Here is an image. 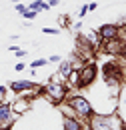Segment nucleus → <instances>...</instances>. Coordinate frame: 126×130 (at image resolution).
I'll return each instance as SVG.
<instances>
[{
  "instance_id": "nucleus-1",
  "label": "nucleus",
  "mask_w": 126,
  "mask_h": 130,
  "mask_svg": "<svg viewBox=\"0 0 126 130\" xmlns=\"http://www.w3.org/2000/svg\"><path fill=\"white\" fill-rule=\"evenodd\" d=\"M90 130H124V120L118 112H94L88 118Z\"/></svg>"
},
{
  "instance_id": "nucleus-2",
  "label": "nucleus",
  "mask_w": 126,
  "mask_h": 130,
  "mask_svg": "<svg viewBox=\"0 0 126 130\" xmlns=\"http://www.w3.org/2000/svg\"><path fill=\"white\" fill-rule=\"evenodd\" d=\"M66 104L74 110V114L78 116V118H90L92 114H94V108H92V104H90V100L86 96H82V94H72V96H66Z\"/></svg>"
},
{
  "instance_id": "nucleus-3",
  "label": "nucleus",
  "mask_w": 126,
  "mask_h": 130,
  "mask_svg": "<svg viewBox=\"0 0 126 130\" xmlns=\"http://www.w3.org/2000/svg\"><path fill=\"white\" fill-rule=\"evenodd\" d=\"M102 76H104V82L108 88H120V84L124 82V70L118 62H106L104 68H102Z\"/></svg>"
},
{
  "instance_id": "nucleus-4",
  "label": "nucleus",
  "mask_w": 126,
  "mask_h": 130,
  "mask_svg": "<svg viewBox=\"0 0 126 130\" xmlns=\"http://www.w3.org/2000/svg\"><path fill=\"white\" fill-rule=\"evenodd\" d=\"M44 90H46L44 98H46L48 102H54V104H58V102L66 100V96H68V86H66L64 82L56 80V76L44 86Z\"/></svg>"
},
{
  "instance_id": "nucleus-5",
  "label": "nucleus",
  "mask_w": 126,
  "mask_h": 130,
  "mask_svg": "<svg viewBox=\"0 0 126 130\" xmlns=\"http://www.w3.org/2000/svg\"><path fill=\"white\" fill-rule=\"evenodd\" d=\"M96 76H98V66L94 62H86L84 66H80L78 70V88H88L92 82L96 80Z\"/></svg>"
},
{
  "instance_id": "nucleus-6",
  "label": "nucleus",
  "mask_w": 126,
  "mask_h": 130,
  "mask_svg": "<svg viewBox=\"0 0 126 130\" xmlns=\"http://www.w3.org/2000/svg\"><path fill=\"white\" fill-rule=\"evenodd\" d=\"M8 88L18 96V94H24V92H32L36 88V82L34 80H12Z\"/></svg>"
},
{
  "instance_id": "nucleus-7",
  "label": "nucleus",
  "mask_w": 126,
  "mask_h": 130,
  "mask_svg": "<svg viewBox=\"0 0 126 130\" xmlns=\"http://www.w3.org/2000/svg\"><path fill=\"white\" fill-rule=\"evenodd\" d=\"M62 130H86L82 124V118L76 114H64L62 116Z\"/></svg>"
},
{
  "instance_id": "nucleus-8",
  "label": "nucleus",
  "mask_w": 126,
  "mask_h": 130,
  "mask_svg": "<svg viewBox=\"0 0 126 130\" xmlns=\"http://www.w3.org/2000/svg\"><path fill=\"white\" fill-rule=\"evenodd\" d=\"M98 34H100L102 42H106V40H114V38H118L120 28H118V24H102V26L98 28Z\"/></svg>"
},
{
  "instance_id": "nucleus-9",
  "label": "nucleus",
  "mask_w": 126,
  "mask_h": 130,
  "mask_svg": "<svg viewBox=\"0 0 126 130\" xmlns=\"http://www.w3.org/2000/svg\"><path fill=\"white\" fill-rule=\"evenodd\" d=\"M14 122V112H12V106L8 102H0V124H6L10 126Z\"/></svg>"
},
{
  "instance_id": "nucleus-10",
  "label": "nucleus",
  "mask_w": 126,
  "mask_h": 130,
  "mask_svg": "<svg viewBox=\"0 0 126 130\" xmlns=\"http://www.w3.org/2000/svg\"><path fill=\"white\" fill-rule=\"evenodd\" d=\"M122 46H124V42H122L120 38H114V40H106V42H104V48H106L108 54H118Z\"/></svg>"
},
{
  "instance_id": "nucleus-11",
  "label": "nucleus",
  "mask_w": 126,
  "mask_h": 130,
  "mask_svg": "<svg viewBox=\"0 0 126 130\" xmlns=\"http://www.w3.org/2000/svg\"><path fill=\"white\" fill-rule=\"evenodd\" d=\"M70 72H72V62L70 60H60V64H58V76L62 80H66Z\"/></svg>"
},
{
  "instance_id": "nucleus-12",
  "label": "nucleus",
  "mask_w": 126,
  "mask_h": 130,
  "mask_svg": "<svg viewBox=\"0 0 126 130\" xmlns=\"http://www.w3.org/2000/svg\"><path fill=\"white\" fill-rule=\"evenodd\" d=\"M84 38H86V40H88V42H90L94 48H98V46H100V42H102L100 34L96 32V30H90V32H86V34H84Z\"/></svg>"
},
{
  "instance_id": "nucleus-13",
  "label": "nucleus",
  "mask_w": 126,
  "mask_h": 130,
  "mask_svg": "<svg viewBox=\"0 0 126 130\" xmlns=\"http://www.w3.org/2000/svg\"><path fill=\"white\" fill-rule=\"evenodd\" d=\"M28 8H30V10H36V12L40 14V12H44V10H48L50 6H48V4L44 2V0H32L30 4H28Z\"/></svg>"
},
{
  "instance_id": "nucleus-14",
  "label": "nucleus",
  "mask_w": 126,
  "mask_h": 130,
  "mask_svg": "<svg viewBox=\"0 0 126 130\" xmlns=\"http://www.w3.org/2000/svg\"><path fill=\"white\" fill-rule=\"evenodd\" d=\"M48 64V58H36V60H32L30 64H28V68H32V70H36V68H42V66Z\"/></svg>"
},
{
  "instance_id": "nucleus-15",
  "label": "nucleus",
  "mask_w": 126,
  "mask_h": 130,
  "mask_svg": "<svg viewBox=\"0 0 126 130\" xmlns=\"http://www.w3.org/2000/svg\"><path fill=\"white\" fill-rule=\"evenodd\" d=\"M78 70H80V68H72V72H70L68 78H66V80L70 82V84H74V86L78 84Z\"/></svg>"
},
{
  "instance_id": "nucleus-16",
  "label": "nucleus",
  "mask_w": 126,
  "mask_h": 130,
  "mask_svg": "<svg viewBox=\"0 0 126 130\" xmlns=\"http://www.w3.org/2000/svg\"><path fill=\"white\" fill-rule=\"evenodd\" d=\"M42 32L46 34V36H58L62 30H60V28H52V26H44V28H42Z\"/></svg>"
},
{
  "instance_id": "nucleus-17",
  "label": "nucleus",
  "mask_w": 126,
  "mask_h": 130,
  "mask_svg": "<svg viewBox=\"0 0 126 130\" xmlns=\"http://www.w3.org/2000/svg\"><path fill=\"white\" fill-rule=\"evenodd\" d=\"M22 16H24V20H34V18L38 16V12H36V10H30V8H26V10H24V12H22Z\"/></svg>"
},
{
  "instance_id": "nucleus-18",
  "label": "nucleus",
  "mask_w": 126,
  "mask_h": 130,
  "mask_svg": "<svg viewBox=\"0 0 126 130\" xmlns=\"http://www.w3.org/2000/svg\"><path fill=\"white\" fill-rule=\"evenodd\" d=\"M26 8H28V4H22V2H16V12H18V14H22V12L26 10Z\"/></svg>"
},
{
  "instance_id": "nucleus-19",
  "label": "nucleus",
  "mask_w": 126,
  "mask_h": 130,
  "mask_svg": "<svg viewBox=\"0 0 126 130\" xmlns=\"http://www.w3.org/2000/svg\"><path fill=\"white\" fill-rule=\"evenodd\" d=\"M14 54H16V56H18V58H24V56H26L28 52H26V50H24V48H16V50H14Z\"/></svg>"
},
{
  "instance_id": "nucleus-20",
  "label": "nucleus",
  "mask_w": 126,
  "mask_h": 130,
  "mask_svg": "<svg viewBox=\"0 0 126 130\" xmlns=\"http://www.w3.org/2000/svg\"><path fill=\"white\" fill-rule=\"evenodd\" d=\"M6 92H8V88H6V86H0V102H4V98H6Z\"/></svg>"
},
{
  "instance_id": "nucleus-21",
  "label": "nucleus",
  "mask_w": 126,
  "mask_h": 130,
  "mask_svg": "<svg viewBox=\"0 0 126 130\" xmlns=\"http://www.w3.org/2000/svg\"><path fill=\"white\" fill-rule=\"evenodd\" d=\"M60 60H62V56H58V54H52L48 58V62H60Z\"/></svg>"
},
{
  "instance_id": "nucleus-22",
  "label": "nucleus",
  "mask_w": 126,
  "mask_h": 130,
  "mask_svg": "<svg viewBox=\"0 0 126 130\" xmlns=\"http://www.w3.org/2000/svg\"><path fill=\"white\" fill-rule=\"evenodd\" d=\"M14 68H16V72H22V70L26 68V64H24V62H18V64H14Z\"/></svg>"
},
{
  "instance_id": "nucleus-23",
  "label": "nucleus",
  "mask_w": 126,
  "mask_h": 130,
  "mask_svg": "<svg viewBox=\"0 0 126 130\" xmlns=\"http://www.w3.org/2000/svg\"><path fill=\"white\" fill-rule=\"evenodd\" d=\"M86 14H88V4H84V6L80 8V18H82V16H86Z\"/></svg>"
},
{
  "instance_id": "nucleus-24",
  "label": "nucleus",
  "mask_w": 126,
  "mask_h": 130,
  "mask_svg": "<svg viewBox=\"0 0 126 130\" xmlns=\"http://www.w3.org/2000/svg\"><path fill=\"white\" fill-rule=\"evenodd\" d=\"M44 2H46L50 8H52V6H58V4H60V0H44Z\"/></svg>"
},
{
  "instance_id": "nucleus-25",
  "label": "nucleus",
  "mask_w": 126,
  "mask_h": 130,
  "mask_svg": "<svg viewBox=\"0 0 126 130\" xmlns=\"http://www.w3.org/2000/svg\"><path fill=\"white\" fill-rule=\"evenodd\" d=\"M118 56H122V58L126 60V44L122 46V48H120V52H118Z\"/></svg>"
},
{
  "instance_id": "nucleus-26",
  "label": "nucleus",
  "mask_w": 126,
  "mask_h": 130,
  "mask_svg": "<svg viewBox=\"0 0 126 130\" xmlns=\"http://www.w3.org/2000/svg\"><path fill=\"white\" fill-rule=\"evenodd\" d=\"M96 8H98L96 2H90V4H88V12H90V10H96Z\"/></svg>"
},
{
  "instance_id": "nucleus-27",
  "label": "nucleus",
  "mask_w": 126,
  "mask_h": 130,
  "mask_svg": "<svg viewBox=\"0 0 126 130\" xmlns=\"http://www.w3.org/2000/svg\"><path fill=\"white\" fill-rule=\"evenodd\" d=\"M12 126H6V124H0V130H10Z\"/></svg>"
},
{
  "instance_id": "nucleus-28",
  "label": "nucleus",
  "mask_w": 126,
  "mask_h": 130,
  "mask_svg": "<svg viewBox=\"0 0 126 130\" xmlns=\"http://www.w3.org/2000/svg\"><path fill=\"white\" fill-rule=\"evenodd\" d=\"M10 2H14V4H16V2H22V0H10Z\"/></svg>"
},
{
  "instance_id": "nucleus-29",
  "label": "nucleus",
  "mask_w": 126,
  "mask_h": 130,
  "mask_svg": "<svg viewBox=\"0 0 126 130\" xmlns=\"http://www.w3.org/2000/svg\"><path fill=\"white\" fill-rule=\"evenodd\" d=\"M124 80H126V72H124Z\"/></svg>"
},
{
  "instance_id": "nucleus-30",
  "label": "nucleus",
  "mask_w": 126,
  "mask_h": 130,
  "mask_svg": "<svg viewBox=\"0 0 126 130\" xmlns=\"http://www.w3.org/2000/svg\"><path fill=\"white\" fill-rule=\"evenodd\" d=\"M124 96H126V92H124Z\"/></svg>"
}]
</instances>
